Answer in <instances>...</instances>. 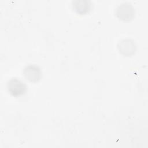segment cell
I'll list each match as a JSON object with an SVG mask.
<instances>
[{"label":"cell","instance_id":"6da1fadb","mask_svg":"<svg viewBox=\"0 0 148 148\" xmlns=\"http://www.w3.org/2000/svg\"><path fill=\"white\" fill-rule=\"evenodd\" d=\"M6 87L9 94L14 97L25 94L27 88L26 84L16 77H12L9 79L7 82Z\"/></svg>","mask_w":148,"mask_h":148},{"label":"cell","instance_id":"7a4b0ae2","mask_svg":"<svg viewBox=\"0 0 148 148\" xmlns=\"http://www.w3.org/2000/svg\"><path fill=\"white\" fill-rule=\"evenodd\" d=\"M116 15L122 21H131L135 16L134 8L130 2H123L117 7L116 9Z\"/></svg>","mask_w":148,"mask_h":148},{"label":"cell","instance_id":"3957f363","mask_svg":"<svg viewBox=\"0 0 148 148\" xmlns=\"http://www.w3.org/2000/svg\"><path fill=\"white\" fill-rule=\"evenodd\" d=\"M24 77L32 83H36L42 77V71L40 68L35 64L27 65L23 69Z\"/></svg>","mask_w":148,"mask_h":148},{"label":"cell","instance_id":"277c9868","mask_svg":"<svg viewBox=\"0 0 148 148\" xmlns=\"http://www.w3.org/2000/svg\"><path fill=\"white\" fill-rule=\"evenodd\" d=\"M119 52L124 56H131L135 54L136 49L134 40L130 39L121 40L117 44Z\"/></svg>","mask_w":148,"mask_h":148},{"label":"cell","instance_id":"5b68a950","mask_svg":"<svg viewBox=\"0 0 148 148\" xmlns=\"http://www.w3.org/2000/svg\"><path fill=\"white\" fill-rule=\"evenodd\" d=\"M73 10L79 14H85L91 9V2L89 0H74L72 2Z\"/></svg>","mask_w":148,"mask_h":148}]
</instances>
